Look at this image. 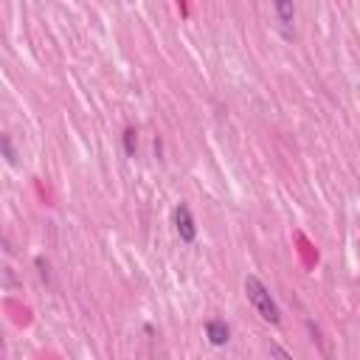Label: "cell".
<instances>
[{
  "label": "cell",
  "instance_id": "obj_5",
  "mask_svg": "<svg viewBox=\"0 0 360 360\" xmlns=\"http://www.w3.org/2000/svg\"><path fill=\"white\" fill-rule=\"evenodd\" d=\"M0 152H3V158H6L11 166H17V152H14V143H11L8 132H0Z\"/></svg>",
  "mask_w": 360,
  "mask_h": 360
},
{
  "label": "cell",
  "instance_id": "obj_1",
  "mask_svg": "<svg viewBox=\"0 0 360 360\" xmlns=\"http://www.w3.org/2000/svg\"><path fill=\"white\" fill-rule=\"evenodd\" d=\"M245 292H248V301L253 304V309L259 312L262 321H267V323H278V321H281L278 307H276L270 290L262 284V278H256V276H245Z\"/></svg>",
  "mask_w": 360,
  "mask_h": 360
},
{
  "label": "cell",
  "instance_id": "obj_6",
  "mask_svg": "<svg viewBox=\"0 0 360 360\" xmlns=\"http://www.w3.org/2000/svg\"><path fill=\"white\" fill-rule=\"evenodd\" d=\"M135 149H138V132H135L132 127H127V129H124V152H127L129 158H135Z\"/></svg>",
  "mask_w": 360,
  "mask_h": 360
},
{
  "label": "cell",
  "instance_id": "obj_4",
  "mask_svg": "<svg viewBox=\"0 0 360 360\" xmlns=\"http://www.w3.org/2000/svg\"><path fill=\"white\" fill-rule=\"evenodd\" d=\"M273 8H276V14H278L281 25L290 28L292 20H295V6H292V0H273Z\"/></svg>",
  "mask_w": 360,
  "mask_h": 360
},
{
  "label": "cell",
  "instance_id": "obj_3",
  "mask_svg": "<svg viewBox=\"0 0 360 360\" xmlns=\"http://www.w3.org/2000/svg\"><path fill=\"white\" fill-rule=\"evenodd\" d=\"M205 338L214 343V346H225L228 340H231V329H228V323L225 321H208L205 323Z\"/></svg>",
  "mask_w": 360,
  "mask_h": 360
},
{
  "label": "cell",
  "instance_id": "obj_2",
  "mask_svg": "<svg viewBox=\"0 0 360 360\" xmlns=\"http://www.w3.org/2000/svg\"><path fill=\"white\" fill-rule=\"evenodd\" d=\"M174 231H177L180 242H186V245L197 239V225H194V217H191V211H188L186 202H180L174 208Z\"/></svg>",
  "mask_w": 360,
  "mask_h": 360
}]
</instances>
